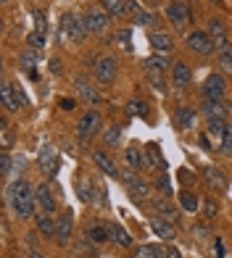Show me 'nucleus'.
<instances>
[{"mask_svg": "<svg viewBox=\"0 0 232 258\" xmlns=\"http://www.w3.org/2000/svg\"><path fill=\"white\" fill-rule=\"evenodd\" d=\"M92 74L100 85H111L119 74V61L113 55H95L92 58Z\"/></svg>", "mask_w": 232, "mask_h": 258, "instance_id": "1", "label": "nucleus"}, {"mask_svg": "<svg viewBox=\"0 0 232 258\" xmlns=\"http://www.w3.org/2000/svg\"><path fill=\"white\" fill-rule=\"evenodd\" d=\"M58 34H66V37L72 40V42H82V40H85V34H87L85 19L69 11V14L61 16V32H58Z\"/></svg>", "mask_w": 232, "mask_h": 258, "instance_id": "2", "label": "nucleus"}, {"mask_svg": "<svg viewBox=\"0 0 232 258\" xmlns=\"http://www.w3.org/2000/svg\"><path fill=\"white\" fill-rule=\"evenodd\" d=\"M100 129H103V116L98 111H87L82 119L77 121V137L87 143V140H92Z\"/></svg>", "mask_w": 232, "mask_h": 258, "instance_id": "3", "label": "nucleus"}, {"mask_svg": "<svg viewBox=\"0 0 232 258\" xmlns=\"http://www.w3.org/2000/svg\"><path fill=\"white\" fill-rule=\"evenodd\" d=\"M37 161H40V171L45 174V177H48V179H55L58 169H61V156L55 153V148H50V145L40 148Z\"/></svg>", "mask_w": 232, "mask_h": 258, "instance_id": "4", "label": "nucleus"}, {"mask_svg": "<svg viewBox=\"0 0 232 258\" xmlns=\"http://www.w3.org/2000/svg\"><path fill=\"white\" fill-rule=\"evenodd\" d=\"M188 48L198 55H211L216 50V42L211 40L208 32H190L188 34Z\"/></svg>", "mask_w": 232, "mask_h": 258, "instance_id": "5", "label": "nucleus"}, {"mask_svg": "<svg viewBox=\"0 0 232 258\" xmlns=\"http://www.w3.org/2000/svg\"><path fill=\"white\" fill-rule=\"evenodd\" d=\"M224 92H227V82L222 74H208L203 82V98L206 100H224Z\"/></svg>", "mask_w": 232, "mask_h": 258, "instance_id": "6", "label": "nucleus"}, {"mask_svg": "<svg viewBox=\"0 0 232 258\" xmlns=\"http://www.w3.org/2000/svg\"><path fill=\"white\" fill-rule=\"evenodd\" d=\"M166 19L171 21V27L185 29V27L190 24V8H188V3H182V0H177V3H169V6H166Z\"/></svg>", "mask_w": 232, "mask_h": 258, "instance_id": "7", "label": "nucleus"}, {"mask_svg": "<svg viewBox=\"0 0 232 258\" xmlns=\"http://www.w3.org/2000/svg\"><path fill=\"white\" fill-rule=\"evenodd\" d=\"M34 195H37V190H34V187H32L27 179H16V182L6 190V201L14 206V203L27 201V198H34Z\"/></svg>", "mask_w": 232, "mask_h": 258, "instance_id": "8", "label": "nucleus"}, {"mask_svg": "<svg viewBox=\"0 0 232 258\" xmlns=\"http://www.w3.org/2000/svg\"><path fill=\"white\" fill-rule=\"evenodd\" d=\"M122 182H124V187L130 190L137 201H143V198L148 195V184L140 179V174H137L135 169H124V174H122Z\"/></svg>", "mask_w": 232, "mask_h": 258, "instance_id": "9", "label": "nucleus"}, {"mask_svg": "<svg viewBox=\"0 0 232 258\" xmlns=\"http://www.w3.org/2000/svg\"><path fill=\"white\" fill-rule=\"evenodd\" d=\"M108 21H111V14L106 8H90L87 14H85V24H87V32H103L108 27Z\"/></svg>", "mask_w": 232, "mask_h": 258, "instance_id": "10", "label": "nucleus"}, {"mask_svg": "<svg viewBox=\"0 0 232 258\" xmlns=\"http://www.w3.org/2000/svg\"><path fill=\"white\" fill-rule=\"evenodd\" d=\"M208 34H211V40L216 42V50L232 48L229 40H227V27H224L222 19H211V21H208Z\"/></svg>", "mask_w": 232, "mask_h": 258, "instance_id": "11", "label": "nucleus"}, {"mask_svg": "<svg viewBox=\"0 0 232 258\" xmlns=\"http://www.w3.org/2000/svg\"><path fill=\"white\" fill-rule=\"evenodd\" d=\"M72 232H74V216H72V211H66V214H61V219L55 221V240L61 245H66L72 240Z\"/></svg>", "mask_w": 232, "mask_h": 258, "instance_id": "12", "label": "nucleus"}, {"mask_svg": "<svg viewBox=\"0 0 232 258\" xmlns=\"http://www.w3.org/2000/svg\"><path fill=\"white\" fill-rule=\"evenodd\" d=\"M148 42H150V48H153L156 53H164V55H169L171 48H174L171 34H166V32H150L148 34Z\"/></svg>", "mask_w": 232, "mask_h": 258, "instance_id": "13", "label": "nucleus"}, {"mask_svg": "<svg viewBox=\"0 0 232 258\" xmlns=\"http://www.w3.org/2000/svg\"><path fill=\"white\" fill-rule=\"evenodd\" d=\"M150 229H153L161 240H174V237H177L174 221H169V219H164V216H153V219H150Z\"/></svg>", "mask_w": 232, "mask_h": 258, "instance_id": "14", "label": "nucleus"}, {"mask_svg": "<svg viewBox=\"0 0 232 258\" xmlns=\"http://www.w3.org/2000/svg\"><path fill=\"white\" fill-rule=\"evenodd\" d=\"M74 87H77L79 95H82V100H87V103H92V105H98V103L103 100V95H100V92H98L95 87H92V85H90V82H87L85 77H77V79H74Z\"/></svg>", "mask_w": 232, "mask_h": 258, "instance_id": "15", "label": "nucleus"}, {"mask_svg": "<svg viewBox=\"0 0 232 258\" xmlns=\"http://www.w3.org/2000/svg\"><path fill=\"white\" fill-rule=\"evenodd\" d=\"M171 77H174V87L177 90H185L190 85V79H193V72H190V66L185 63V61H177L171 66Z\"/></svg>", "mask_w": 232, "mask_h": 258, "instance_id": "16", "label": "nucleus"}, {"mask_svg": "<svg viewBox=\"0 0 232 258\" xmlns=\"http://www.w3.org/2000/svg\"><path fill=\"white\" fill-rule=\"evenodd\" d=\"M92 161L98 163V169L106 174V177H119V171H116V163L108 158V153H103V150H92Z\"/></svg>", "mask_w": 232, "mask_h": 258, "instance_id": "17", "label": "nucleus"}, {"mask_svg": "<svg viewBox=\"0 0 232 258\" xmlns=\"http://www.w3.org/2000/svg\"><path fill=\"white\" fill-rule=\"evenodd\" d=\"M195 108H190V105H180L177 113H174V121H177L180 129H193L195 126Z\"/></svg>", "mask_w": 232, "mask_h": 258, "instance_id": "18", "label": "nucleus"}, {"mask_svg": "<svg viewBox=\"0 0 232 258\" xmlns=\"http://www.w3.org/2000/svg\"><path fill=\"white\" fill-rule=\"evenodd\" d=\"M108 234L116 245H122V248H130L132 245V234L127 232L122 224H116V221H108Z\"/></svg>", "mask_w": 232, "mask_h": 258, "instance_id": "19", "label": "nucleus"}, {"mask_svg": "<svg viewBox=\"0 0 232 258\" xmlns=\"http://www.w3.org/2000/svg\"><path fill=\"white\" fill-rule=\"evenodd\" d=\"M166 66H174V63H169V55H164V53H156V55L145 58V69L150 74H164Z\"/></svg>", "mask_w": 232, "mask_h": 258, "instance_id": "20", "label": "nucleus"}, {"mask_svg": "<svg viewBox=\"0 0 232 258\" xmlns=\"http://www.w3.org/2000/svg\"><path fill=\"white\" fill-rule=\"evenodd\" d=\"M206 119H227V105L222 100H203Z\"/></svg>", "mask_w": 232, "mask_h": 258, "instance_id": "21", "label": "nucleus"}, {"mask_svg": "<svg viewBox=\"0 0 232 258\" xmlns=\"http://www.w3.org/2000/svg\"><path fill=\"white\" fill-rule=\"evenodd\" d=\"M103 8L108 11L111 16H127L132 11V0H103Z\"/></svg>", "mask_w": 232, "mask_h": 258, "instance_id": "22", "label": "nucleus"}, {"mask_svg": "<svg viewBox=\"0 0 232 258\" xmlns=\"http://www.w3.org/2000/svg\"><path fill=\"white\" fill-rule=\"evenodd\" d=\"M34 206H37V195H34V198H27V201H19V203H14L11 208L16 211L19 219H32V216H34Z\"/></svg>", "mask_w": 232, "mask_h": 258, "instance_id": "23", "label": "nucleus"}, {"mask_svg": "<svg viewBox=\"0 0 232 258\" xmlns=\"http://www.w3.org/2000/svg\"><path fill=\"white\" fill-rule=\"evenodd\" d=\"M0 103H3L6 111H19V105L14 100V85H8V82L0 85Z\"/></svg>", "mask_w": 232, "mask_h": 258, "instance_id": "24", "label": "nucleus"}, {"mask_svg": "<svg viewBox=\"0 0 232 258\" xmlns=\"http://www.w3.org/2000/svg\"><path fill=\"white\" fill-rule=\"evenodd\" d=\"M87 237L95 242V245H103V242H108L111 240V234H108V224H92L87 229Z\"/></svg>", "mask_w": 232, "mask_h": 258, "instance_id": "25", "label": "nucleus"}, {"mask_svg": "<svg viewBox=\"0 0 232 258\" xmlns=\"http://www.w3.org/2000/svg\"><path fill=\"white\" fill-rule=\"evenodd\" d=\"M37 203L42 206L45 214H55V201H53L48 187H37Z\"/></svg>", "mask_w": 232, "mask_h": 258, "instance_id": "26", "label": "nucleus"}, {"mask_svg": "<svg viewBox=\"0 0 232 258\" xmlns=\"http://www.w3.org/2000/svg\"><path fill=\"white\" fill-rule=\"evenodd\" d=\"M124 158H127V163H130V169H143V150L137 148V145H130L124 150Z\"/></svg>", "mask_w": 232, "mask_h": 258, "instance_id": "27", "label": "nucleus"}, {"mask_svg": "<svg viewBox=\"0 0 232 258\" xmlns=\"http://www.w3.org/2000/svg\"><path fill=\"white\" fill-rule=\"evenodd\" d=\"M203 177H206V182L211 184L214 190H224V187H227V179L222 177V171H219V169H214V166H208Z\"/></svg>", "mask_w": 232, "mask_h": 258, "instance_id": "28", "label": "nucleus"}, {"mask_svg": "<svg viewBox=\"0 0 232 258\" xmlns=\"http://www.w3.org/2000/svg\"><path fill=\"white\" fill-rule=\"evenodd\" d=\"M34 66H37V53H34V50H24V53L19 55V69H21V72L32 74Z\"/></svg>", "mask_w": 232, "mask_h": 258, "instance_id": "29", "label": "nucleus"}, {"mask_svg": "<svg viewBox=\"0 0 232 258\" xmlns=\"http://www.w3.org/2000/svg\"><path fill=\"white\" fill-rule=\"evenodd\" d=\"M153 208H156V211H158V214L164 216V219H169V221H180L177 208H174V206H169V203L164 201V198H161V201H156V203H153Z\"/></svg>", "mask_w": 232, "mask_h": 258, "instance_id": "30", "label": "nucleus"}, {"mask_svg": "<svg viewBox=\"0 0 232 258\" xmlns=\"http://www.w3.org/2000/svg\"><path fill=\"white\" fill-rule=\"evenodd\" d=\"M74 250H77L79 255H87V258H95V255H98V248H95V242H92L90 237L79 240V242L74 245Z\"/></svg>", "mask_w": 232, "mask_h": 258, "instance_id": "31", "label": "nucleus"}, {"mask_svg": "<svg viewBox=\"0 0 232 258\" xmlns=\"http://www.w3.org/2000/svg\"><path fill=\"white\" fill-rule=\"evenodd\" d=\"M92 192H95V187H92L87 179H79V182H77V198H79L82 203H90V201H92Z\"/></svg>", "mask_w": 232, "mask_h": 258, "instance_id": "32", "label": "nucleus"}, {"mask_svg": "<svg viewBox=\"0 0 232 258\" xmlns=\"http://www.w3.org/2000/svg\"><path fill=\"white\" fill-rule=\"evenodd\" d=\"M37 229H40L42 234H48V237H55V224H53L50 214H40V216H37Z\"/></svg>", "mask_w": 232, "mask_h": 258, "instance_id": "33", "label": "nucleus"}, {"mask_svg": "<svg viewBox=\"0 0 232 258\" xmlns=\"http://www.w3.org/2000/svg\"><path fill=\"white\" fill-rule=\"evenodd\" d=\"M180 206L188 211V214H195V211H198V198H195L193 192H182L180 195Z\"/></svg>", "mask_w": 232, "mask_h": 258, "instance_id": "34", "label": "nucleus"}, {"mask_svg": "<svg viewBox=\"0 0 232 258\" xmlns=\"http://www.w3.org/2000/svg\"><path fill=\"white\" fill-rule=\"evenodd\" d=\"M140 258H166V250H161L158 245H143L140 250H137Z\"/></svg>", "mask_w": 232, "mask_h": 258, "instance_id": "35", "label": "nucleus"}, {"mask_svg": "<svg viewBox=\"0 0 232 258\" xmlns=\"http://www.w3.org/2000/svg\"><path fill=\"white\" fill-rule=\"evenodd\" d=\"M116 42H119V48H124L127 53H132V32L130 29H119V32H116Z\"/></svg>", "mask_w": 232, "mask_h": 258, "instance_id": "36", "label": "nucleus"}, {"mask_svg": "<svg viewBox=\"0 0 232 258\" xmlns=\"http://www.w3.org/2000/svg\"><path fill=\"white\" fill-rule=\"evenodd\" d=\"M32 19H34V32H40V34H45V32H48V19H45V14H42V11L32 8Z\"/></svg>", "mask_w": 232, "mask_h": 258, "instance_id": "37", "label": "nucleus"}, {"mask_svg": "<svg viewBox=\"0 0 232 258\" xmlns=\"http://www.w3.org/2000/svg\"><path fill=\"white\" fill-rule=\"evenodd\" d=\"M127 111H130V116H143V119H148V103H143V100H130Z\"/></svg>", "mask_w": 232, "mask_h": 258, "instance_id": "38", "label": "nucleus"}, {"mask_svg": "<svg viewBox=\"0 0 232 258\" xmlns=\"http://www.w3.org/2000/svg\"><path fill=\"white\" fill-rule=\"evenodd\" d=\"M135 24H140V27H153L158 24V19L153 14H148V11H137L135 14Z\"/></svg>", "mask_w": 232, "mask_h": 258, "instance_id": "39", "label": "nucleus"}, {"mask_svg": "<svg viewBox=\"0 0 232 258\" xmlns=\"http://www.w3.org/2000/svg\"><path fill=\"white\" fill-rule=\"evenodd\" d=\"M119 137H122V126H111L103 132V143L113 148V145H119Z\"/></svg>", "mask_w": 232, "mask_h": 258, "instance_id": "40", "label": "nucleus"}, {"mask_svg": "<svg viewBox=\"0 0 232 258\" xmlns=\"http://www.w3.org/2000/svg\"><path fill=\"white\" fill-rule=\"evenodd\" d=\"M201 211H203V219H214L216 214H219V206H216V201H211V198H206L203 201V206H201Z\"/></svg>", "mask_w": 232, "mask_h": 258, "instance_id": "41", "label": "nucleus"}, {"mask_svg": "<svg viewBox=\"0 0 232 258\" xmlns=\"http://www.w3.org/2000/svg\"><path fill=\"white\" fill-rule=\"evenodd\" d=\"M219 66H222V72H229L232 74V48L219 50Z\"/></svg>", "mask_w": 232, "mask_h": 258, "instance_id": "42", "label": "nucleus"}, {"mask_svg": "<svg viewBox=\"0 0 232 258\" xmlns=\"http://www.w3.org/2000/svg\"><path fill=\"white\" fill-rule=\"evenodd\" d=\"M156 190L161 192V195H171V182H169V177L166 174H158V179H156Z\"/></svg>", "mask_w": 232, "mask_h": 258, "instance_id": "43", "label": "nucleus"}, {"mask_svg": "<svg viewBox=\"0 0 232 258\" xmlns=\"http://www.w3.org/2000/svg\"><path fill=\"white\" fill-rule=\"evenodd\" d=\"M27 42H29V50H40L42 45H45V34H40V32H32L29 37H27Z\"/></svg>", "mask_w": 232, "mask_h": 258, "instance_id": "44", "label": "nucleus"}, {"mask_svg": "<svg viewBox=\"0 0 232 258\" xmlns=\"http://www.w3.org/2000/svg\"><path fill=\"white\" fill-rule=\"evenodd\" d=\"M224 129H227V119H208V132L222 135Z\"/></svg>", "mask_w": 232, "mask_h": 258, "instance_id": "45", "label": "nucleus"}, {"mask_svg": "<svg viewBox=\"0 0 232 258\" xmlns=\"http://www.w3.org/2000/svg\"><path fill=\"white\" fill-rule=\"evenodd\" d=\"M222 150H224V153H232V126L229 124L222 132Z\"/></svg>", "mask_w": 232, "mask_h": 258, "instance_id": "46", "label": "nucleus"}, {"mask_svg": "<svg viewBox=\"0 0 232 258\" xmlns=\"http://www.w3.org/2000/svg\"><path fill=\"white\" fill-rule=\"evenodd\" d=\"M0 174H3V177L11 174V156L8 153H0Z\"/></svg>", "mask_w": 232, "mask_h": 258, "instance_id": "47", "label": "nucleus"}, {"mask_svg": "<svg viewBox=\"0 0 232 258\" xmlns=\"http://www.w3.org/2000/svg\"><path fill=\"white\" fill-rule=\"evenodd\" d=\"M27 250H29V258H45L42 250L37 248V242H34V234H29V248Z\"/></svg>", "mask_w": 232, "mask_h": 258, "instance_id": "48", "label": "nucleus"}, {"mask_svg": "<svg viewBox=\"0 0 232 258\" xmlns=\"http://www.w3.org/2000/svg\"><path fill=\"white\" fill-rule=\"evenodd\" d=\"M148 79L153 82V87H156L158 92H166V82L161 79V74H148Z\"/></svg>", "mask_w": 232, "mask_h": 258, "instance_id": "49", "label": "nucleus"}, {"mask_svg": "<svg viewBox=\"0 0 232 258\" xmlns=\"http://www.w3.org/2000/svg\"><path fill=\"white\" fill-rule=\"evenodd\" d=\"M61 69H64L61 61H58V58H53V61H50V72H53V74H61Z\"/></svg>", "mask_w": 232, "mask_h": 258, "instance_id": "50", "label": "nucleus"}, {"mask_svg": "<svg viewBox=\"0 0 232 258\" xmlns=\"http://www.w3.org/2000/svg\"><path fill=\"white\" fill-rule=\"evenodd\" d=\"M180 179H182L185 184H188V182H193V174H190L188 169H182V171H180Z\"/></svg>", "mask_w": 232, "mask_h": 258, "instance_id": "51", "label": "nucleus"}, {"mask_svg": "<svg viewBox=\"0 0 232 258\" xmlns=\"http://www.w3.org/2000/svg\"><path fill=\"white\" fill-rule=\"evenodd\" d=\"M195 234H198L201 240H206V237H208V234H211V232H208L206 227H195Z\"/></svg>", "mask_w": 232, "mask_h": 258, "instance_id": "52", "label": "nucleus"}, {"mask_svg": "<svg viewBox=\"0 0 232 258\" xmlns=\"http://www.w3.org/2000/svg\"><path fill=\"white\" fill-rule=\"evenodd\" d=\"M61 108H64V111H72V108H74V100L64 98V100H61Z\"/></svg>", "mask_w": 232, "mask_h": 258, "instance_id": "53", "label": "nucleus"}, {"mask_svg": "<svg viewBox=\"0 0 232 258\" xmlns=\"http://www.w3.org/2000/svg\"><path fill=\"white\" fill-rule=\"evenodd\" d=\"M198 143H201V148L211 150V143H208V137H206V135H201V137H198Z\"/></svg>", "mask_w": 232, "mask_h": 258, "instance_id": "54", "label": "nucleus"}, {"mask_svg": "<svg viewBox=\"0 0 232 258\" xmlns=\"http://www.w3.org/2000/svg\"><path fill=\"white\" fill-rule=\"evenodd\" d=\"M216 255L224 258V245H222V240H216Z\"/></svg>", "mask_w": 232, "mask_h": 258, "instance_id": "55", "label": "nucleus"}, {"mask_svg": "<svg viewBox=\"0 0 232 258\" xmlns=\"http://www.w3.org/2000/svg\"><path fill=\"white\" fill-rule=\"evenodd\" d=\"M166 258H182V255H180L177 250H174V248H171V250H166Z\"/></svg>", "mask_w": 232, "mask_h": 258, "instance_id": "56", "label": "nucleus"}, {"mask_svg": "<svg viewBox=\"0 0 232 258\" xmlns=\"http://www.w3.org/2000/svg\"><path fill=\"white\" fill-rule=\"evenodd\" d=\"M211 3H216V6H224V3H222V0H211Z\"/></svg>", "mask_w": 232, "mask_h": 258, "instance_id": "57", "label": "nucleus"}, {"mask_svg": "<svg viewBox=\"0 0 232 258\" xmlns=\"http://www.w3.org/2000/svg\"><path fill=\"white\" fill-rule=\"evenodd\" d=\"M3 3H8V0H3Z\"/></svg>", "mask_w": 232, "mask_h": 258, "instance_id": "58", "label": "nucleus"}]
</instances>
